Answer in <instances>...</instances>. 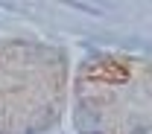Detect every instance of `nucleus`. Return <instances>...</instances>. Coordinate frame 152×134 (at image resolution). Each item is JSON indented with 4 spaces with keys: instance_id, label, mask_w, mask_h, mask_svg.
Returning a JSON list of instances; mask_svg holds the SVG:
<instances>
[{
    "instance_id": "f257e3e1",
    "label": "nucleus",
    "mask_w": 152,
    "mask_h": 134,
    "mask_svg": "<svg viewBox=\"0 0 152 134\" xmlns=\"http://www.w3.org/2000/svg\"><path fill=\"white\" fill-rule=\"evenodd\" d=\"M85 76L91 79V82L123 85V82H129L132 70H129V64H123V61H114V58H102V61H96V64H91V67L85 70Z\"/></svg>"
}]
</instances>
